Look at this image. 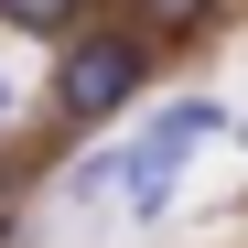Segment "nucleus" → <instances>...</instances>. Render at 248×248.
I'll use <instances>...</instances> for the list:
<instances>
[{"instance_id":"f257e3e1","label":"nucleus","mask_w":248,"mask_h":248,"mask_svg":"<svg viewBox=\"0 0 248 248\" xmlns=\"http://www.w3.org/2000/svg\"><path fill=\"white\" fill-rule=\"evenodd\" d=\"M227 130V119H216V97H184V108H162L151 119V130L130 140V151H108V162H76V205H97V194H119V205H130V216H151V205L162 194H173L184 184V162H194V140H216Z\"/></svg>"},{"instance_id":"20e7f679","label":"nucleus","mask_w":248,"mask_h":248,"mask_svg":"<svg viewBox=\"0 0 248 248\" xmlns=\"http://www.w3.org/2000/svg\"><path fill=\"white\" fill-rule=\"evenodd\" d=\"M0 22H11V32H54V44H65V32L87 22V0H0Z\"/></svg>"},{"instance_id":"f03ea898","label":"nucleus","mask_w":248,"mask_h":248,"mask_svg":"<svg viewBox=\"0 0 248 248\" xmlns=\"http://www.w3.org/2000/svg\"><path fill=\"white\" fill-rule=\"evenodd\" d=\"M140 87H151V44L140 32H76L65 65H54V119L97 130V119H119Z\"/></svg>"},{"instance_id":"7ed1b4c3","label":"nucleus","mask_w":248,"mask_h":248,"mask_svg":"<svg viewBox=\"0 0 248 248\" xmlns=\"http://www.w3.org/2000/svg\"><path fill=\"white\" fill-rule=\"evenodd\" d=\"M130 11H140V44H184L216 22V0H130Z\"/></svg>"}]
</instances>
